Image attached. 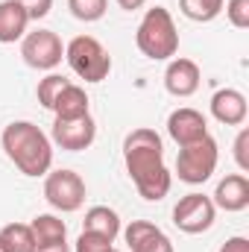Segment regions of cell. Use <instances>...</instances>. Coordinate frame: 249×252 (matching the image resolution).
<instances>
[{"label": "cell", "mask_w": 249, "mask_h": 252, "mask_svg": "<svg viewBox=\"0 0 249 252\" xmlns=\"http://www.w3.org/2000/svg\"><path fill=\"white\" fill-rule=\"evenodd\" d=\"M6 158L30 179L47 176L53 170V141L32 121H12L0 135Z\"/></svg>", "instance_id": "7a4b0ae2"}, {"label": "cell", "mask_w": 249, "mask_h": 252, "mask_svg": "<svg viewBox=\"0 0 249 252\" xmlns=\"http://www.w3.org/2000/svg\"><path fill=\"white\" fill-rule=\"evenodd\" d=\"M112 250H115V241H109L103 235H94V232H82L70 252H112Z\"/></svg>", "instance_id": "603a6c76"}, {"label": "cell", "mask_w": 249, "mask_h": 252, "mask_svg": "<svg viewBox=\"0 0 249 252\" xmlns=\"http://www.w3.org/2000/svg\"><path fill=\"white\" fill-rule=\"evenodd\" d=\"M124 164L135 190L147 202H158L170 193L173 173L164 164L161 135L150 126H138L124 138Z\"/></svg>", "instance_id": "6da1fadb"}, {"label": "cell", "mask_w": 249, "mask_h": 252, "mask_svg": "<svg viewBox=\"0 0 249 252\" xmlns=\"http://www.w3.org/2000/svg\"><path fill=\"white\" fill-rule=\"evenodd\" d=\"M70 79L62 76V73H47L44 79H38V88H35V97H38V103L44 106V109H53V103H56V97L64 91V85H67Z\"/></svg>", "instance_id": "44dd1931"}, {"label": "cell", "mask_w": 249, "mask_h": 252, "mask_svg": "<svg viewBox=\"0 0 249 252\" xmlns=\"http://www.w3.org/2000/svg\"><path fill=\"white\" fill-rule=\"evenodd\" d=\"M217 252H249V241L247 238H241V235H235V238H229Z\"/></svg>", "instance_id": "4316f807"}, {"label": "cell", "mask_w": 249, "mask_h": 252, "mask_svg": "<svg viewBox=\"0 0 249 252\" xmlns=\"http://www.w3.org/2000/svg\"><path fill=\"white\" fill-rule=\"evenodd\" d=\"M217 161H220V147L211 135L179 147V156H176V176L179 182L185 185H202L214 176L217 170Z\"/></svg>", "instance_id": "5b68a950"}, {"label": "cell", "mask_w": 249, "mask_h": 252, "mask_svg": "<svg viewBox=\"0 0 249 252\" xmlns=\"http://www.w3.org/2000/svg\"><path fill=\"white\" fill-rule=\"evenodd\" d=\"M211 202H214V208L229 211V214H238V211L249 208V179H247V173H229L226 179H220L217 188H214Z\"/></svg>", "instance_id": "5bb4252c"}, {"label": "cell", "mask_w": 249, "mask_h": 252, "mask_svg": "<svg viewBox=\"0 0 249 252\" xmlns=\"http://www.w3.org/2000/svg\"><path fill=\"white\" fill-rule=\"evenodd\" d=\"M135 44L147 59L170 62L179 53V30H176V21H173L170 9H164V6L147 9L138 30H135Z\"/></svg>", "instance_id": "3957f363"}, {"label": "cell", "mask_w": 249, "mask_h": 252, "mask_svg": "<svg viewBox=\"0 0 249 252\" xmlns=\"http://www.w3.org/2000/svg\"><path fill=\"white\" fill-rule=\"evenodd\" d=\"M64 59L70 70L85 82H103L112 73V56L94 35H76L64 44Z\"/></svg>", "instance_id": "277c9868"}, {"label": "cell", "mask_w": 249, "mask_h": 252, "mask_svg": "<svg viewBox=\"0 0 249 252\" xmlns=\"http://www.w3.org/2000/svg\"><path fill=\"white\" fill-rule=\"evenodd\" d=\"M67 9L76 21H85V24H94L106 15L109 9V0H67Z\"/></svg>", "instance_id": "7402d4cb"}, {"label": "cell", "mask_w": 249, "mask_h": 252, "mask_svg": "<svg viewBox=\"0 0 249 252\" xmlns=\"http://www.w3.org/2000/svg\"><path fill=\"white\" fill-rule=\"evenodd\" d=\"M126 238V247L132 252H176L173 241L150 220H132L126 229H121Z\"/></svg>", "instance_id": "8fae6325"}, {"label": "cell", "mask_w": 249, "mask_h": 252, "mask_svg": "<svg viewBox=\"0 0 249 252\" xmlns=\"http://www.w3.org/2000/svg\"><path fill=\"white\" fill-rule=\"evenodd\" d=\"M18 3L24 6V12L30 15V21H41L53 9V0H18Z\"/></svg>", "instance_id": "484cf974"}, {"label": "cell", "mask_w": 249, "mask_h": 252, "mask_svg": "<svg viewBox=\"0 0 249 252\" xmlns=\"http://www.w3.org/2000/svg\"><path fill=\"white\" fill-rule=\"evenodd\" d=\"M85 182L79 173L73 170H50L44 176V199L50 202V208L62 211V214H73L85 205Z\"/></svg>", "instance_id": "8992f818"}, {"label": "cell", "mask_w": 249, "mask_h": 252, "mask_svg": "<svg viewBox=\"0 0 249 252\" xmlns=\"http://www.w3.org/2000/svg\"><path fill=\"white\" fill-rule=\"evenodd\" d=\"M167 135L179 147H185V144H193V141H199V138L208 135V121H205L202 112H196L190 106H182V109L170 112V118H167Z\"/></svg>", "instance_id": "4fadbf2b"}, {"label": "cell", "mask_w": 249, "mask_h": 252, "mask_svg": "<svg viewBox=\"0 0 249 252\" xmlns=\"http://www.w3.org/2000/svg\"><path fill=\"white\" fill-rule=\"evenodd\" d=\"M112 252H121V250H112Z\"/></svg>", "instance_id": "f546056e"}, {"label": "cell", "mask_w": 249, "mask_h": 252, "mask_svg": "<svg viewBox=\"0 0 249 252\" xmlns=\"http://www.w3.org/2000/svg\"><path fill=\"white\" fill-rule=\"evenodd\" d=\"M124 12H135V9H141V6H147V0H115Z\"/></svg>", "instance_id": "f1b7e54d"}, {"label": "cell", "mask_w": 249, "mask_h": 252, "mask_svg": "<svg viewBox=\"0 0 249 252\" xmlns=\"http://www.w3.org/2000/svg\"><path fill=\"white\" fill-rule=\"evenodd\" d=\"M35 238L30 223H6L0 229V252H32Z\"/></svg>", "instance_id": "ac0fdd59"}, {"label": "cell", "mask_w": 249, "mask_h": 252, "mask_svg": "<svg viewBox=\"0 0 249 252\" xmlns=\"http://www.w3.org/2000/svg\"><path fill=\"white\" fill-rule=\"evenodd\" d=\"M226 0H179V9L187 21L193 24H208L223 12Z\"/></svg>", "instance_id": "ffe728a7"}, {"label": "cell", "mask_w": 249, "mask_h": 252, "mask_svg": "<svg viewBox=\"0 0 249 252\" xmlns=\"http://www.w3.org/2000/svg\"><path fill=\"white\" fill-rule=\"evenodd\" d=\"M121 214L109 205H91L85 211V220H82V232H94V235H103L109 241H115L121 235Z\"/></svg>", "instance_id": "e0dca14e"}, {"label": "cell", "mask_w": 249, "mask_h": 252, "mask_svg": "<svg viewBox=\"0 0 249 252\" xmlns=\"http://www.w3.org/2000/svg\"><path fill=\"white\" fill-rule=\"evenodd\" d=\"M21 56L35 70H53L64 59V44L53 30H32L21 38Z\"/></svg>", "instance_id": "52a82bcc"}, {"label": "cell", "mask_w": 249, "mask_h": 252, "mask_svg": "<svg viewBox=\"0 0 249 252\" xmlns=\"http://www.w3.org/2000/svg\"><path fill=\"white\" fill-rule=\"evenodd\" d=\"M226 18L235 30H247L249 27V0H229L226 6Z\"/></svg>", "instance_id": "cb8c5ba5"}, {"label": "cell", "mask_w": 249, "mask_h": 252, "mask_svg": "<svg viewBox=\"0 0 249 252\" xmlns=\"http://www.w3.org/2000/svg\"><path fill=\"white\" fill-rule=\"evenodd\" d=\"M211 118L223 126H244L249 115L247 97L238 88H220L211 94Z\"/></svg>", "instance_id": "7c38bea8"}, {"label": "cell", "mask_w": 249, "mask_h": 252, "mask_svg": "<svg viewBox=\"0 0 249 252\" xmlns=\"http://www.w3.org/2000/svg\"><path fill=\"white\" fill-rule=\"evenodd\" d=\"M35 244H53V241H67V226L56 214H38L30 223Z\"/></svg>", "instance_id": "d6986e66"}, {"label": "cell", "mask_w": 249, "mask_h": 252, "mask_svg": "<svg viewBox=\"0 0 249 252\" xmlns=\"http://www.w3.org/2000/svg\"><path fill=\"white\" fill-rule=\"evenodd\" d=\"M30 15L18 0H3L0 3V44H15L27 35Z\"/></svg>", "instance_id": "9a60e30c"}, {"label": "cell", "mask_w": 249, "mask_h": 252, "mask_svg": "<svg viewBox=\"0 0 249 252\" xmlns=\"http://www.w3.org/2000/svg\"><path fill=\"white\" fill-rule=\"evenodd\" d=\"M32 252H70L67 241H53V244H35Z\"/></svg>", "instance_id": "83f0119b"}, {"label": "cell", "mask_w": 249, "mask_h": 252, "mask_svg": "<svg viewBox=\"0 0 249 252\" xmlns=\"http://www.w3.org/2000/svg\"><path fill=\"white\" fill-rule=\"evenodd\" d=\"M217 208L211 202V196L205 193H185L176 205H173V226L185 235H202L214 226Z\"/></svg>", "instance_id": "ba28073f"}, {"label": "cell", "mask_w": 249, "mask_h": 252, "mask_svg": "<svg viewBox=\"0 0 249 252\" xmlns=\"http://www.w3.org/2000/svg\"><path fill=\"white\" fill-rule=\"evenodd\" d=\"M235 161H238L241 173H249V129L247 126L235 138Z\"/></svg>", "instance_id": "d4e9b609"}, {"label": "cell", "mask_w": 249, "mask_h": 252, "mask_svg": "<svg viewBox=\"0 0 249 252\" xmlns=\"http://www.w3.org/2000/svg\"><path fill=\"white\" fill-rule=\"evenodd\" d=\"M202 85V70L193 59H185V56H173L167 67H164V88L167 94L185 100V97H193Z\"/></svg>", "instance_id": "30bf717a"}, {"label": "cell", "mask_w": 249, "mask_h": 252, "mask_svg": "<svg viewBox=\"0 0 249 252\" xmlns=\"http://www.w3.org/2000/svg\"><path fill=\"white\" fill-rule=\"evenodd\" d=\"M56 118H82V115H91V100H88V94H85V88L82 85H76V82H67L64 85V91L56 97V103H53V109H50Z\"/></svg>", "instance_id": "2e32d148"}, {"label": "cell", "mask_w": 249, "mask_h": 252, "mask_svg": "<svg viewBox=\"0 0 249 252\" xmlns=\"http://www.w3.org/2000/svg\"><path fill=\"white\" fill-rule=\"evenodd\" d=\"M97 138V124L91 115H82V118H56L53 121V132H50V141L56 147H62L67 153H79V150H88Z\"/></svg>", "instance_id": "9c48e42d"}]
</instances>
